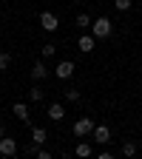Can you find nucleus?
Segmentation results:
<instances>
[{"mask_svg": "<svg viewBox=\"0 0 142 159\" xmlns=\"http://www.w3.org/2000/svg\"><path fill=\"white\" fill-rule=\"evenodd\" d=\"M111 31H114V23L108 17H97L94 23H91V34L97 37V40H105V37H111Z\"/></svg>", "mask_w": 142, "mask_h": 159, "instance_id": "nucleus-1", "label": "nucleus"}, {"mask_svg": "<svg viewBox=\"0 0 142 159\" xmlns=\"http://www.w3.org/2000/svg\"><path fill=\"white\" fill-rule=\"evenodd\" d=\"M94 128H97V125H94V119H91V116H80L77 122H74V136H77V139L91 136V134H94Z\"/></svg>", "mask_w": 142, "mask_h": 159, "instance_id": "nucleus-2", "label": "nucleus"}, {"mask_svg": "<svg viewBox=\"0 0 142 159\" xmlns=\"http://www.w3.org/2000/svg\"><path fill=\"white\" fill-rule=\"evenodd\" d=\"M40 26H43V31L54 34V31L60 29V17H57L54 11H43V14H40Z\"/></svg>", "mask_w": 142, "mask_h": 159, "instance_id": "nucleus-3", "label": "nucleus"}, {"mask_svg": "<svg viewBox=\"0 0 142 159\" xmlns=\"http://www.w3.org/2000/svg\"><path fill=\"white\" fill-rule=\"evenodd\" d=\"M91 136H94V142H99V145H108V142H111V128H108V125H97Z\"/></svg>", "mask_w": 142, "mask_h": 159, "instance_id": "nucleus-4", "label": "nucleus"}, {"mask_svg": "<svg viewBox=\"0 0 142 159\" xmlns=\"http://www.w3.org/2000/svg\"><path fill=\"white\" fill-rule=\"evenodd\" d=\"M11 114L20 119V122L31 125V116H29V105H26V102H14V105H11Z\"/></svg>", "mask_w": 142, "mask_h": 159, "instance_id": "nucleus-5", "label": "nucleus"}, {"mask_svg": "<svg viewBox=\"0 0 142 159\" xmlns=\"http://www.w3.org/2000/svg\"><path fill=\"white\" fill-rule=\"evenodd\" d=\"M46 116L51 119V122H60V119L66 116V105H63V102H51L48 111H46Z\"/></svg>", "mask_w": 142, "mask_h": 159, "instance_id": "nucleus-6", "label": "nucleus"}, {"mask_svg": "<svg viewBox=\"0 0 142 159\" xmlns=\"http://www.w3.org/2000/svg\"><path fill=\"white\" fill-rule=\"evenodd\" d=\"M17 153V142L11 136H3L0 139V156H14Z\"/></svg>", "mask_w": 142, "mask_h": 159, "instance_id": "nucleus-7", "label": "nucleus"}, {"mask_svg": "<svg viewBox=\"0 0 142 159\" xmlns=\"http://www.w3.org/2000/svg\"><path fill=\"white\" fill-rule=\"evenodd\" d=\"M71 77H74V63L71 60H63L57 66V80H71Z\"/></svg>", "mask_w": 142, "mask_h": 159, "instance_id": "nucleus-8", "label": "nucleus"}, {"mask_svg": "<svg viewBox=\"0 0 142 159\" xmlns=\"http://www.w3.org/2000/svg\"><path fill=\"white\" fill-rule=\"evenodd\" d=\"M94 43H97V37L94 34H80V51H83V54H91L94 51Z\"/></svg>", "mask_w": 142, "mask_h": 159, "instance_id": "nucleus-9", "label": "nucleus"}, {"mask_svg": "<svg viewBox=\"0 0 142 159\" xmlns=\"http://www.w3.org/2000/svg\"><path fill=\"white\" fill-rule=\"evenodd\" d=\"M46 139H48L46 128H40V125H31V142H34V145H43Z\"/></svg>", "mask_w": 142, "mask_h": 159, "instance_id": "nucleus-10", "label": "nucleus"}, {"mask_svg": "<svg viewBox=\"0 0 142 159\" xmlns=\"http://www.w3.org/2000/svg\"><path fill=\"white\" fill-rule=\"evenodd\" d=\"M46 77H48L46 63H34V66H31V80H46Z\"/></svg>", "mask_w": 142, "mask_h": 159, "instance_id": "nucleus-11", "label": "nucleus"}, {"mask_svg": "<svg viewBox=\"0 0 142 159\" xmlns=\"http://www.w3.org/2000/svg\"><path fill=\"white\" fill-rule=\"evenodd\" d=\"M91 23H94V20L85 14V11H80L77 14V26H80V31H85V29H91Z\"/></svg>", "mask_w": 142, "mask_h": 159, "instance_id": "nucleus-12", "label": "nucleus"}, {"mask_svg": "<svg viewBox=\"0 0 142 159\" xmlns=\"http://www.w3.org/2000/svg\"><path fill=\"white\" fill-rule=\"evenodd\" d=\"M74 153L85 159V156H91V145H88V142H77V148H74Z\"/></svg>", "mask_w": 142, "mask_h": 159, "instance_id": "nucleus-13", "label": "nucleus"}, {"mask_svg": "<svg viewBox=\"0 0 142 159\" xmlns=\"http://www.w3.org/2000/svg\"><path fill=\"white\" fill-rule=\"evenodd\" d=\"M119 153H122V156H136V145H134L131 139H128V142H122V148H119Z\"/></svg>", "mask_w": 142, "mask_h": 159, "instance_id": "nucleus-14", "label": "nucleus"}, {"mask_svg": "<svg viewBox=\"0 0 142 159\" xmlns=\"http://www.w3.org/2000/svg\"><path fill=\"white\" fill-rule=\"evenodd\" d=\"M63 97L68 99V102H80V91H77V88H66V91H63Z\"/></svg>", "mask_w": 142, "mask_h": 159, "instance_id": "nucleus-15", "label": "nucleus"}, {"mask_svg": "<svg viewBox=\"0 0 142 159\" xmlns=\"http://www.w3.org/2000/svg\"><path fill=\"white\" fill-rule=\"evenodd\" d=\"M9 66H11V54L9 51H0V71H6Z\"/></svg>", "mask_w": 142, "mask_h": 159, "instance_id": "nucleus-16", "label": "nucleus"}, {"mask_svg": "<svg viewBox=\"0 0 142 159\" xmlns=\"http://www.w3.org/2000/svg\"><path fill=\"white\" fill-rule=\"evenodd\" d=\"M131 6H134L131 0H114V9H117V11H128Z\"/></svg>", "mask_w": 142, "mask_h": 159, "instance_id": "nucleus-17", "label": "nucleus"}, {"mask_svg": "<svg viewBox=\"0 0 142 159\" xmlns=\"http://www.w3.org/2000/svg\"><path fill=\"white\" fill-rule=\"evenodd\" d=\"M29 97H31V102H43L46 91H40V88H31V91H29Z\"/></svg>", "mask_w": 142, "mask_h": 159, "instance_id": "nucleus-18", "label": "nucleus"}, {"mask_svg": "<svg viewBox=\"0 0 142 159\" xmlns=\"http://www.w3.org/2000/svg\"><path fill=\"white\" fill-rule=\"evenodd\" d=\"M40 51H43V57H54V51H57V46L54 43H46L43 48H40Z\"/></svg>", "mask_w": 142, "mask_h": 159, "instance_id": "nucleus-19", "label": "nucleus"}, {"mask_svg": "<svg viewBox=\"0 0 142 159\" xmlns=\"http://www.w3.org/2000/svg\"><path fill=\"white\" fill-rule=\"evenodd\" d=\"M37 159H51V151H46V148H37Z\"/></svg>", "mask_w": 142, "mask_h": 159, "instance_id": "nucleus-20", "label": "nucleus"}, {"mask_svg": "<svg viewBox=\"0 0 142 159\" xmlns=\"http://www.w3.org/2000/svg\"><path fill=\"white\" fill-rule=\"evenodd\" d=\"M6 136V125H0V139H3Z\"/></svg>", "mask_w": 142, "mask_h": 159, "instance_id": "nucleus-21", "label": "nucleus"}]
</instances>
